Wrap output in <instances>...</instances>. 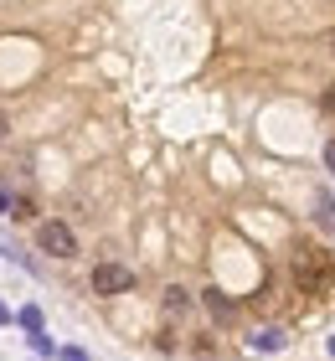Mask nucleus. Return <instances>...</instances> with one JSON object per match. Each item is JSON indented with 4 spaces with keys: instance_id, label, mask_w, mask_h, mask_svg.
Returning a JSON list of instances; mask_svg holds the SVG:
<instances>
[{
    "instance_id": "obj_1",
    "label": "nucleus",
    "mask_w": 335,
    "mask_h": 361,
    "mask_svg": "<svg viewBox=\"0 0 335 361\" xmlns=\"http://www.w3.org/2000/svg\"><path fill=\"white\" fill-rule=\"evenodd\" d=\"M294 279H299V289H305V294H320V289L330 284L325 253H320V248H299V253H294Z\"/></svg>"
},
{
    "instance_id": "obj_2",
    "label": "nucleus",
    "mask_w": 335,
    "mask_h": 361,
    "mask_svg": "<svg viewBox=\"0 0 335 361\" xmlns=\"http://www.w3.org/2000/svg\"><path fill=\"white\" fill-rule=\"evenodd\" d=\"M37 248L52 253V258H78V238H73L67 222H42L37 227Z\"/></svg>"
},
{
    "instance_id": "obj_3",
    "label": "nucleus",
    "mask_w": 335,
    "mask_h": 361,
    "mask_svg": "<svg viewBox=\"0 0 335 361\" xmlns=\"http://www.w3.org/2000/svg\"><path fill=\"white\" fill-rule=\"evenodd\" d=\"M129 289H134V269H124V264L93 269V294H129Z\"/></svg>"
},
{
    "instance_id": "obj_4",
    "label": "nucleus",
    "mask_w": 335,
    "mask_h": 361,
    "mask_svg": "<svg viewBox=\"0 0 335 361\" xmlns=\"http://www.w3.org/2000/svg\"><path fill=\"white\" fill-rule=\"evenodd\" d=\"M201 305H207V315L217 320V325H232L238 320V305H232V294H222V289H201Z\"/></svg>"
},
{
    "instance_id": "obj_5",
    "label": "nucleus",
    "mask_w": 335,
    "mask_h": 361,
    "mask_svg": "<svg viewBox=\"0 0 335 361\" xmlns=\"http://www.w3.org/2000/svg\"><path fill=\"white\" fill-rule=\"evenodd\" d=\"M160 310H165V320H186L191 310H196V294L181 289V284H171V289L160 294Z\"/></svg>"
},
{
    "instance_id": "obj_6",
    "label": "nucleus",
    "mask_w": 335,
    "mask_h": 361,
    "mask_svg": "<svg viewBox=\"0 0 335 361\" xmlns=\"http://www.w3.org/2000/svg\"><path fill=\"white\" fill-rule=\"evenodd\" d=\"M310 202H315V227H320L325 238H335V196H330L325 186H315Z\"/></svg>"
},
{
    "instance_id": "obj_7",
    "label": "nucleus",
    "mask_w": 335,
    "mask_h": 361,
    "mask_svg": "<svg viewBox=\"0 0 335 361\" xmlns=\"http://www.w3.org/2000/svg\"><path fill=\"white\" fill-rule=\"evenodd\" d=\"M289 346V331L284 325H258L253 331V351H284Z\"/></svg>"
},
{
    "instance_id": "obj_8",
    "label": "nucleus",
    "mask_w": 335,
    "mask_h": 361,
    "mask_svg": "<svg viewBox=\"0 0 335 361\" xmlns=\"http://www.w3.org/2000/svg\"><path fill=\"white\" fill-rule=\"evenodd\" d=\"M0 253H6L11 264H26V269H37V264H31V258H26V248H21V243H11L6 233H0Z\"/></svg>"
},
{
    "instance_id": "obj_9",
    "label": "nucleus",
    "mask_w": 335,
    "mask_h": 361,
    "mask_svg": "<svg viewBox=\"0 0 335 361\" xmlns=\"http://www.w3.org/2000/svg\"><path fill=\"white\" fill-rule=\"evenodd\" d=\"M16 320H21V331H26V336H42V310H37V305H26Z\"/></svg>"
},
{
    "instance_id": "obj_10",
    "label": "nucleus",
    "mask_w": 335,
    "mask_h": 361,
    "mask_svg": "<svg viewBox=\"0 0 335 361\" xmlns=\"http://www.w3.org/2000/svg\"><path fill=\"white\" fill-rule=\"evenodd\" d=\"M11 217H16V222H31V217H37V202H31V196H16V212H11Z\"/></svg>"
},
{
    "instance_id": "obj_11",
    "label": "nucleus",
    "mask_w": 335,
    "mask_h": 361,
    "mask_svg": "<svg viewBox=\"0 0 335 361\" xmlns=\"http://www.w3.org/2000/svg\"><path fill=\"white\" fill-rule=\"evenodd\" d=\"M57 361H88V351H83V346H62Z\"/></svg>"
},
{
    "instance_id": "obj_12",
    "label": "nucleus",
    "mask_w": 335,
    "mask_h": 361,
    "mask_svg": "<svg viewBox=\"0 0 335 361\" xmlns=\"http://www.w3.org/2000/svg\"><path fill=\"white\" fill-rule=\"evenodd\" d=\"M16 196H21V191H6V186H0V212H6V217L16 212Z\"/></svg>"
},
{
    "instance_id": "obj_13",
    "label": "nucleus",
    "mask_w": 335,
    "mask_h": 361,
    "mask_svg": "<svg viewBox=\"0 0 335 361\" xmlns=\"http://www.w3.org/2000/svg\"><path fill=\"white\" fill-rule=\"evenodd\" d=\"M320 109H325V114H330V119H335V83L325 88V98H320Z\"/></svg>"
},
{
    "instance_id": "obj_14",
    "label": "nucleus",
    "mask_w": 335,
    "mask_h": 361,
    "mask_svg": "<svg viewBox=\"0 0 335 361\" xmlns=\"http://www.w3.org/2000/svg\"><path fill=\"white\" fill-rule=\"evenodd\" d=\"M325 171H330V176H335V140H330V145H325Z\"/></svg>"
},
{
    "instance_id": "obj_15",
    "label": "nucleus",
    "mask_w": 335,
    "mask_h": 361,
    "mask_svg": "<svg viewBox=\"0 0 335 361\" xmlns=\"http://www.w3.org/2000/svg\"><path fill=\"white\" fill-rule=\"evenodd\" d=\"M6 135H11V119H6V114H0V145H6Z\"/></svg>"
},
{
    "instance_id": "obj_16",
    "label": "nucleus",
    "mask_w": 335,
    "mask_h": 361,
    "mask_svg": "<svg viewBox=\"0 0 335 361\" xmlns=\"http://www.w3.org/2000/svg\"><path fill=\"white\" fill-rule=\"evenodd\" d=\"M0 320H11V305H6V300H0Z\"/></svg>"
},
{
    "instance_id": "obj_17",
    "label": "nucleus",
    "mask_w": 335,
    "mask_h": 361,
    "mask_svg": "<svg viewBox=\"0 0 335 361\" xmlns=\"http://www.w3.org/2000/svg\"><path fill=\"white\" fill-rule=\"evenodd\" d=\"M330 52H335V31H330Z\"/></svg>"
}]
</instances>
